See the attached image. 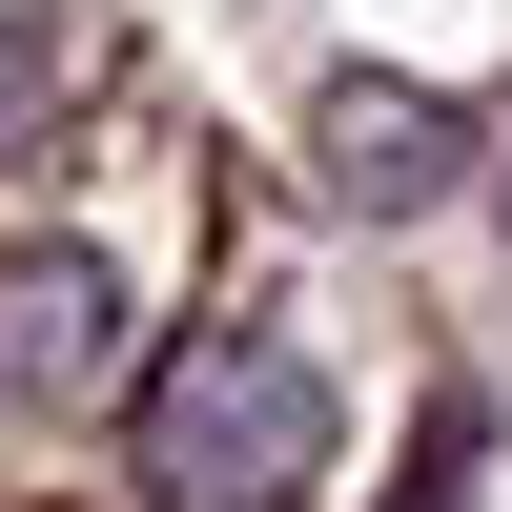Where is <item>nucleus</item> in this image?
<instances>
[{
    "label": "nucleus",
    "instance_id": "nucleus-3",
    "mask_svg": "<svg viewBox=\"0 0 512 512\" xmlns=\"http://www.w3.org/2000/svg\"><path fill=\"white\" fill-rule=\"evenodd\" d=\"M308 144H328V185H349V205H390V226H410V205L472 164V123H451L431 82H328V123H308Z\"/></svg>",
    "mask_w": 512,
    "mask_h": 512
},
{
    "label": "nucleus",
    "instance_id": "nucleus-4",
    "mask_svg": "<svg viewBox=\"0 0 512 512\" xmlns=\"http://www.w3.org/2000/svg\"><path fill=\"white\" fill-rule=\"evenodd\" d=\"M41 82H62V41H41V0H0V123H21Z\"/></svg>",
    "mask_w": 512,
    "mask_h": 512
},
{
    "label": "nucleus",
    "instance_id": "nucleus-2",
    "mask_svg": "<svg viewBox=\"0 0 512 512\" xmlns=\"http://www.w3.org/2000/svg\"><path fill=\"white\" fill-rule=\"evenodd\" d=\"M123 308H144V267H123L103 226H21L0 246V431L103 410L123 390Z\"/></svg>",
    "mask_w": 512,
    "mask_h": 512
},
{
    "label": "nucleus",
    "instance_id": "nucleus-1",
    "mask_svg": "<svg viewBox=\"0 0 512 512\" xmlns=\"http://www.w3.org/2000/svg\"><path fill=\"white\" fill-rule=\"evenodd\" d=\"M308 472H328V369L287 328L205 308V328L144 349V492L164 512H287Z\"/></svg>",
    "mask_w": 512,
    "mask_h": 512
}]
</instances>
